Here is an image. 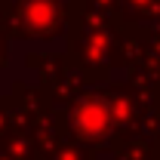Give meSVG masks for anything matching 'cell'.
Segmentation results:
<instances>
[{"instance_id":"cell-1","label":"cell","mask_w":160,"mask_h":160,"mask_svg":"<svg viewBox=\"0 0 160 160\" xmlns=\"http://www.w3.org/2000/svg\"><path fill=\"white\" fill-rule=\"evenodd\" d=\"M77 126L83 129V132H89V136L105 132V129H108V108L99 105V102H86V105H80Z\"/></svg>"}]
</instances>
